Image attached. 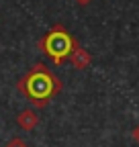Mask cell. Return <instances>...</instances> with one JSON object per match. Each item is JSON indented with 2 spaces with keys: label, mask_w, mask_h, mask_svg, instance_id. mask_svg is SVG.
I'll return each mask as SVG.
<instances>
[{
  "label": "cell",
  "mask_w": 139,
  "mask_h": 147,
  "mask_svg": "<svg viewBox=\"0 0 139 147\" xmlns=\"http://www.w3.org/2000/svg\"><path fill=\"white\" fill-rule=\"evenodd\" d=\"M61 88H63L61 80L45 63L31 65L25 76L16 82V90H19L35 108H45L61 92Z\"/></svg>",
  "instance_id": "1"
},
{
  "label": "cell",
  "mask_w": 139,
  "mask_h": 147,
  "mask_svg": "<svg viewBox=\"0 0 139 147\" xmlns=\"http://www.w3.org/2000/svg\"><path fill=\"white\" fill-rule=\"evenodd\" d=\"M4 147H29V145H27V143H25L23 139H19V137H14V139H10V141H8V143H6Z\"/></svg>",
  "instance_id": "5"
},
{
  "label": "cell",
  "mask_w": 139,
  "mask_h": 147,
  "mask_svg": "<svg viewBox=\"0 0 139 147\" xmlns=\"http://www.w3.org/2000/svg\"><path fill=\"white\" fill-rule=\"evenodd\" d=\"M16 123H19V127L23 131H33V129L39 125V115L35 113L33 108H25V110H21V115L16 117Z\"/></svg>",
  "instance_id": "3"
},
{
  "label": "cell",
  "mask_w": 139,
  "mask_h": 147,
  "mask_svg": "<svg viewBox=\"0 0 139 147\" xmlns=\"http://www.w3.org/2000/svg\"><path fill=\"white\" fill-rule=\"evenodd\" d=\"M70 61H72V65L76 67V69H86L90 65V61H92V57H90V53L86 51V49H82L80 45L74 49V53L70 55Z\"/></svg>",
  "instance_id": "4"
},
{
  "label": "cell",
  "mask_w": 139,
  "mask_h": 147,
  "mask_svg": "<svg viewBox=\"0 0 139 147\" xmlns=\"http://www.w3.org/2000/svg\"><path fill=\"white\" fill-rule=\"evenodd\" d=\"M133 139H135V141L139 143V125H137V127L133 129Z\"/></svg>",
  "instance_id": "6"
},
{
  "label": "cell",
  "mask_w": 139,
  "mask_h": 147,
  "mask_svg": "<svg viewBox=\"0 0 139 147\" xmlns=\"http://www.w3.org/2000/svg\"><path fill=\"white\" fill-rule=\"evenodd\" d=\"M76 2H78V4H82V6H84V4H88V2H90V0H76Z\"/></svg>",
  "instance_id": "7"
},
{
  "label": "cell",
  "mask_w": 139,
  "mask_h": 147,
  "mask_svg": "<svg viewBox=\"0 0 139 147\" xmlns=\"http://www.w3.org/2000/svg\"><path fill=\"white\" fill-rule=\"evenodd\" d=\"M76 47H78V41L72 37V33H67V29L61 27V25L51 27L39 39V51L45 53L47 57L57 65H61L65 59H70V55L74 53Z\"/></svg>",
  "instance_id": "2"
}]
</instances>
